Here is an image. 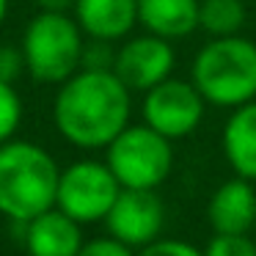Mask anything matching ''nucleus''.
Returning a JSON list of instances; mask_svg holds the SVG:
<instances>
[{
    "instance_id": "423d86ee",
    "label": "nucleus",
    "mask_w": 256,
    "mask_h": 256,
    "mask_svg": "<svg viewBox=\"0 0 256 256\" xmlns=\"http://www.w3.org/2000/svg\"><path fill=\"white\" fill-rule=\"evenodd\" d=\"M118 193L122 184L113 176L108 162L78 160L61 171L56 206L86 226V223L105 220Z\"/></svg>"
},
{
    "instance_id": "ddd939ff",
    "label": "nucleus",
    "mask_w": 256,
    "mask_h": 256,
    "mask_svg": "<svg viewBox=\"0 0 256 256\" xmlns=\"http://www.w3.org/2000/svg\"><path fill=\"white\" fill-rule=\"evenodd\" d=\"M223 157L232 171L256 182V100L234 108L220 132Z\"/></svg>"
},
{
    "instance_id": "dca6fc26",
    "label": "nucleus",
    "mask_w": 256,
    "mask_h": 256,
    "mask_svg": "<svg viewBox=\"0 0 256 256\" xmlns=\"http://www.w3.org/2000/svg\"><path fill=\"white\" fill-rule=\"evenodd\" d=\"M20 124H22V100L12 83L0 80V144L12 140Z\"/></svg>"
},
{
    "instance_id": "6e6552de",
    "label": "nucleus",
    "mask_w": 256,
    "mask_h": 256,
    "mask_svg": "<svg viewBox=\"0 0 256 256\" xmlns=\"http://www.w3.org/2000/svg\"><path fill=\"white\" fill-rule=\"evenodd\" d=\"M174 64H176V52H174L171 42L154 34H140L124 39L116 47L113 72L130 91L146 94L157 83L171 78Z\"/></svg>"
},
{
    "instance_id": "6ab92c4d",
    "label": "nucleus",
    "mask_w": 256,
    "mask_h": 256,
    "mask_svg": "<svg viewBox=\"0 0 256 256\" xmlns=\"http://www.w3.org/2000/svg\"><path fill=\"white\" fill-rule=\"evenodd\" d=\"M113 64H116V47H113V42L88 39L86 36L83 69H113Z\"/></svg>"
},
{
    "instance_id": "f8f14e48",
    "label": "nucleus",
    "mask_w": 256,
    "mask_h": 256,
    "mask_svg": "<svg viewBox=\"0 0 256 256\" xmlns=\"http://www.w3.org/2000/svg\"><path fill=\"white\" fill-rule=\"evenodd\" d=\"M72 17L88 39L116 44L138 25V0H78Z\"/></svg>"
},
{
    "instance_id": "1a4fd4ad",
    "label": "nucleus",
    "mask_w": 256,
    "mask_h": 256,
    "mask_svg": "<svg viewBox=\"0 0 256 256\" xmlns=\"http://www.w3.org/2000/svg\"><path fill=\"white\" fill-rule=\"evenodd\" d=\"M162 223H166V206L157 190L138 188H122L105 218L108 234L130 248H144L154 242L162 232Z\"/></svg>"
},
{
    "instance_id": "9d476101",
    "label": "nucleus",
    "mask_w": 256,
    "mask_h": 256,
    "mask_svg": "<svg viewBox=\"0 0 256 256\" xmlns=\"http://www.w3.org/2000/svg\"><path fill=\"white\" fill-rule=\"evenodd\" d=\"M20 226H22V245L28 256H78L86 245L83 223L69 218L58 206Z\"/></svg>"
},
{
    "instance_id": "5701e85b",
    "label": "nucleus",
    "mask_w": 256,
    "mask_h": 256,
    "mask_svg": "<svg viewBox=\"0 0 256 256\" xmlns=\"http://www.w3.org/2000/svg\"><path fill=\"white\" fill-rule=\"evenodd\" d=\"M6 14H8V0H0V25L6 22Z\"/></svg>"
},
{
    "instance_id": "a211bd4d",
    "label": "nucleus",
    "mask_w": 256,
    "mask_h": 256,
    "mask_svg": "<svg viewBox=\"0 0 256 256\" xmlns=\"http://www.w3.org/2000/svg\"><path fill=\"white\" fill-rule=\"evenodd\" d=\"M22 74H28L22 47L20 44H0V80L14 86Z\"/></svg>"
},
{
    "instance_id": "412c9836",
    "label": "nucleus",
    "mask_w": 256,
    "mask_h": 256,
    "mask_svg": "<svg viewBox=\"0 0 256 256\" xmlns=\"http://www.w3.org/2000/svg\"><path fill=\"white\" fill-rule=\"evenodd\" d=\"M78 256H132V248L113 237H105V240H88Z\"/></svg>"
},
{
    "instance_id": "f03ea898",
    "label": "nucleus",
    "mask_w": 256,
    "mask_h": 256,
    "mask_svg": "<svg viewBox=\"0 0 256 256\" xmlns=\"http://www.w3.org/2000/svg\"><path fill=\"white\" fill-rule=\"evenodd\" d=\"M58 179L61 168L44 146L20 138L0 144V215L12 223H28L52 210Z\"/></svg>"
},
{
    "instance_id": "9b49d317",
    "label": "nucleus",
    "mask_w": 256,
    "mask_h": 256,
    "mask_svg": "<svg viewBox=\"0 0 256 256\" xmlns=\"http://www.w3.org/2000/svg\"><path fill=\"white\" fill-rule=\"evenodd\" d=\"M206 220L215 234H248L256 226V190L250 179L234 176L212 193Z\"/></svg>"
},
{
    "instance_id": "4468645a",
    "label": "nucleus",
    "mask_w": 256,
    "mask_h": 256,
    "mask_svg": "<svg viewBox=\"0 0 256 256\" xmlns=\"http://www.w3.org/2000/svg\"><path fill=\"white\" fill-rule=\"evenodd\" d=\"M138 25L162 39H184L198 30V0H138Z\"/></svg>"
},
{
    "instance_id": "39448f33",
    "label": "nucleus",
    "mask_w": 256,
    "mask_h": 256,
    "mask_svg": "<svg viewBox=\"0 0 256 256\" xmlns=\"http://www.w3.org/2000/svg\"><path fill=\"white\" fill-rule=\"evenodd\" d=\"M105 162L122 188L157 190L174 168V149L149 124H127L105 146Z\"/></svg>"
},
{
    "instance_id": "aec40b11",
    "label": "nucleus",
    "mask_w": 256,
    "mask_h": 256,
    "mask_svg": "<svg viewBox=\"0 0 256 256\" xmlns=\"http://www.w3.org/2000/svg\"><path fill=\"white\" fill-rule=\"evenodd\" d=\"M138 256H204V250L193 248V245L182 242V240H160L144 245Z\"/></svg>"
},
{
    "instance_id": "f3484780",
    "label": "nucleus",
    "mask_w": 256,
    "mask_h": 256,
    "mask_svg": "<svg viewBox=\"0 0 256 256\" xmlns=\"http://www.w3.org/2000/svg\"><path fill=\"white\" fill-rule=\"evenodd\" d=\"M204 256H256V242L248 240V234H215Z\"/></svg>"
},
{
    "instance_id": "20e7f679",
    "label": "nucleus",
    "mask_w": 256,
    "mask_h": 256,
    "mask_svg": "<svg viewBox=\"0 0 256 256\" xmlns=\"http://www.w3.org/2000/svg\"><path fill=\"white\" fill-rule=\"evenodd\" d=\"M28 74L42 86H61L83 69L86 34L72 14L39 12L30 17L20 42Z\"/></svg>"
},
{
    "instance_id": "2eb2a0df",
    "label": "nucleus",
    "mask_w": 256,
    "mask_h": 256,
    "mask_svg": "<svg viewBox=\"0 0 256 256\" xmlns=\"http://www.w3.org/2000/svg\"><path fill=\"white\" fill-rule=\"evenodd\" d=\"M245 3L242 0H198V30L210 39L237 36L245 25Z\"/></svg>"
},
{
    "instance_id": "7ed1b4c3",
    "label": "nucleus",
    "mask_w": 256,
    "mask_h": 256,
    "mask_svg": "<svg viewBox=\"0 0 256 256\" xmlns=\"http://www.w3.org/2000/svg\"><path fill=\"white\" fill-rule=\"evenodd\" d=\"M190 80L206 105L234 110L256 100V42L240 34L210 39L196 52Z\"/></svg>"
},
{
    "instance_id": "4be33fe9",
    "label": "nucleus",
    "mask_w": 256,
    "mask_h": 256,
    "mask_svg": "<svg viewBox=\"0 0 256 256\" xmlns=\"http://www.w3.org/2000/svg\"><path fill=\"white\" fill-rule=\"evenodd\" d=\"M39 12H61V14H72L78 0H34Z\"/></svg>"
},
{
    "instance_id": "f257e3e1",
    "label": "nucleus",
    "mask_w": 256,
    "mask_h": 256,
    "mask_svg": "<svg viewBox=\"0 0 256 256\" xmlns=\"http://www.w3.org/2000/svg\"><path fill=\"white\" fill-rule=\"evenodd\" d=\"M132 91L113 69H80L58 86L56 130L78 149H105L130 124Z\"/></svg>"
},
{
    "instance_id": "0eeeda50",
    "label": "nucleus",
    "mask_w": 256,
    "mask_h": 256,
    "mask_svg": "<svg viewBox=\"0 0 256 256\" xmlns=\"http://www.w3.org/2000/svg\"><path fill=\"white\" fill-rule=\"evenodd\" d=\"M204 110L206 100L193 86V80H182L174 74L146 91L144 105H140L144 124L166 135L168 140H179L196 132L204 118Z\"/></svg>"
}]
</instances>
